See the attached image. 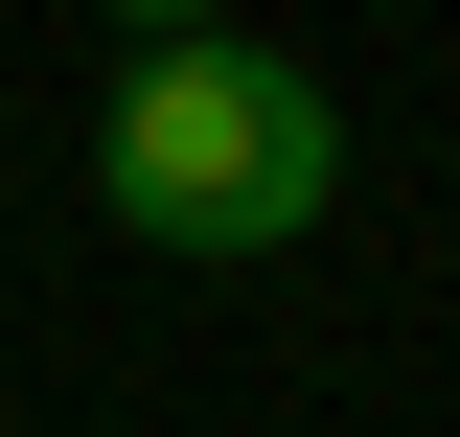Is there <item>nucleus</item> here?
<instances>
[{"instance_id":"obj_2","label":"nucleus","mask_w":460,"mask_h":437,"mask_svg":"<svg viewBox=\"0 0 460 437\" xmlns=\"http://www.w3.org/2000/svg\"><path fill=\"white\" fill-rule=\"evenodd\" d=\"M115 23H138V47H208V23H230V0H115Z\"/></svg>"},{"instance_id":"obj_1","label":"nucleus","mask_w":460,"mask_h":437,"mask_svg":"<svg viewBox=\"0 0 460 437\" xmlns=\"http://www.w3.org/2000/svg\"><path fill=\"white\" fill-rule=\"evenodd\" d=\"M93 208L138 230V254H299V230L345 208V115H323V69H277L253 23H208V47H138L115 69V115H93Z\"/></svg>"}]
</instances>
